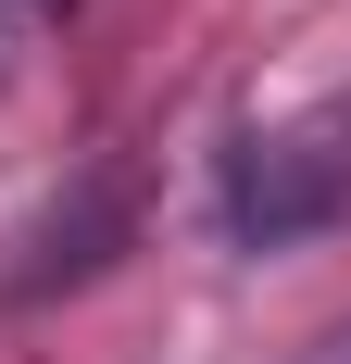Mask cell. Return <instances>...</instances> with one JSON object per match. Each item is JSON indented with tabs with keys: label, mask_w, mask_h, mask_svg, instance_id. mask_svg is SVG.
<instances>
[{
	"label": "cell",
	"mask_w": 351,
	"mask_h": 364,
	"mask_svg": "<svg viewBox=\"0 0 351 364\" xmlns=\"http://www.w3.org/2000/svg\"><path fill=\"white\" fill-rule=\"evenodd\" d=\"M239 226L251 239L351 226V101H314V113H288L276 139L239 151Z\"/></svg>",
	"instance_id": "1"
}]
</instances>
